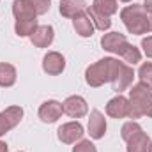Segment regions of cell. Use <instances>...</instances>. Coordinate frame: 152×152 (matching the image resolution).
Returning <instances> with one entry per match:
<instances>
[{
  "label": "cell",
  "instance_id": "29",
  "mask_svg": "<svg viewBox=\"0 0 152 152\" xmlns=\"http://www.w3.org/2000/svg\"><path fill=\"white\" fill-rule=\"evenodd\" d=\"M0 152H9V147L5 142H0Z\"/></svg>",
  "mask_w": 152,
  "mask_h": 152
},
{
  "label": "cell",
  "instance_id": "20",
  "mask_svg": "<svg viewBox=\"0 0 152 152\" xmlns=\"http://www.w3.org/2000/svg\"><path fill=\"white\" fill-rule=\"evenodd\" d=\"M118 57H120L126 64H129V66H134V64H138V62L142 60L140 50H138L136 46H133L131 42H127V44L122 48V51L118 53Z\"/></svg>",
  "mask_w": 152,
  "mask_h": 152
},
{
  "label": "cell",
  "instance_id": "22",
  "mask_svg": "<svg viewBox=\"0 0 152 152\" xmlns=\"http://www.w3.org/2000/svg\"><path fill=\"white\" fill-rule=\"evenodd\" d=\"M140 131H143L142 126H140L136 120H129V122H126V124L122 126V129H120V136H122L124 142H127L129 138H133V136L138 134Z\"/></svg>",
  "mask_w": 152,
  "mask_h": 152
},
{
  "label": "cell",
  "instance_id": "9",
  "mask_svg": "<svg viewBox=\"0 0 152 152\" xmlns=\"http://www.w3.org/2000/svg\"><path fill=\"white\" fill-rule=\"evenodd\" d=\"M88 134L92 140H101L106 133V118L99 110H92L88 117Z\"/></svg>",
  "mask_w": 152,
  "mask_h": 152
},
{
  "label": "cell",
  "instance_id": "24",
  "mask_svg": "<svg viewBox=\"0 0 152 152\" xmlns=\"http://www.w3.org/2000/svg\"><path fill=\"white\" fill-rule=\"evenodd\" d=\"M73 152H97V149L90 140H80L73 147Z\"/></svg>",
  "mask_w": 152,
  "mask_h": 152
},
{
  "label": "cell",
  "instance_id": "5",
  "mask_svg": "<svg viewBox=\"0 0 152 152\" xmlns=\"http://www.w3.org/2000/svg\"><path fill=\"white\" fill-rule=\"evenodd\" d=\"M83 126L76 120V122H66V124H62L60 127H58V131H57V136H58V140L62 142V143H66V145H73L76 142H80L81 138H83Z\"/></svg>",
  "mask_w": 152,
  "mask_h": 152
},
{
  "label": "cell",
  "instance_id": "4",
  "mask_svg": "<svg viewBox=\"0 0 152 152\" xmlns=\"http://www.w3.org/2000/svg\"><path fill=\"white\" fill-rule=\"evenodd\" d=\"M133 78H134V71H133V67L129 64L118 62V60L115 62L113 76H112L110 83H112V88H113L117 94L127 90L131 87V83H133Z\"/></svg>",
  "mask_w": 152,
  "mask_h": 152
},
{
  "label": "cell",
  "instance_id": "6",
  "mask_svg": "<svg viewBox=\"0 0 152 152\" xmlns=\"http://www.w3.org/2000/svg\"><path fill=\"white\" fill-rule=\"evenodd\" d=\"M64 69H66V58H64L62 53H58V51H48L42 57V71L46 75H51V76L62 75Z\"/></svg>",
  "mask_w": 152,
  "mask_h": 152
},
{
  "label": "cell",
  "instance_id": "8",
  "mask_svg": "<svg viewBox=\"0 0 152 152\" xmlns=\"http://www.w3.org/2000/svg\"><path fill=\"white\" fill-rule=\"evenodd\" d=\"M39 118L46 124H53L57 122L62 113H64V108H62V103L55 101V99H50V101H44L41 106H39Z\"/></svg>",
  "mask_w": 152,
  "mask_h": 152
},
{
  "label": "cell",
  "instance_id": "1",
  "mask_svg": "<svg viewBox=\"0 0 152 152\" xmlns=\"http://www.w3.org/2000/svg\"><path fill=\"white\" fill-rule=\"evenodd\" d=\"M152 117V90L142 81L133 85L129 90V118Z\"/></svg>",
  "mask_w": 152,
  "mask_h": 152
},
{
  "label": "cell",
  "instance_id": "3",
  "mask_svg": "<svg viewBox=\"0 0 152 152\" xmlns=\"http://www.w3.org/2000/svg\"><path fill=\"white\" fill-rule=\"evenodd\" d=\"M115 62L117 58L112 57H106V58H101L97 62H94L92 66H88L85 69V81L88 87H101L104 83H108L113 76V69H115Z\"/></svg>",
  "mask_w": 152,
  "mask_h": 152
},
{
  "label": "cell",
  "instance_id": "12",
  "mask_svg": "<svg viewBox=\"0 0 152 152\" xmlns=\"http://www.w3.org/2000/svg\"><path fill=\"white\" fill-rule=\"evenodd\" d=\"M55 39V30L51 25H39L30 36V42L36 48H48Z\"/></svg>",
  "mask_w": 152,
  "mask_h": 152
},
{
  "label": "cell",
  "instance_id": "17",
  "mask_svg": "<svg viewBox=\"0 0 152 152\" xmlns=\"http://www.w3.org/2000/svg\"><path fill=\"white\" fill-rule=\"evenodd\" d=\"M37 27H39L37 18H34V20H16L14 21V32H16L18 37H30Z\"/></svg>",
  "mask_w": 152,
  "mask_h": 152
},
{
  "label": "cell",
  "instance_id": "28",
  "mask_svg": "<svg viewBox=\"0 0 152 152\" xmlns=\"http://www.w3.org/2000/svg\"><path fill=\"white\" fill-rule=\"evenodd\" d=\"M143 7H145L147 12H152V0H145L143 2Z\"/></svg>",
  "mask_w": 152,
  "mask_h": 152
},
{
  "label": "cell",
  "instance_id": "16",
  "mask_svg": "<svg viewBox=\"0 0 152 152\" xmlns=\"http://www.w3.org/2000/svg\"><path fill=\"white\" fill-rule=\"evenodd\" d=\"M151 138L147 133L140 131L138 134H134L133 138H129L126 143H127V152H149V147H151Z\"/></svg>",
  "mask_w": 152,
  "mask_h": 152
},
{
  "label": "cell",
  "instance_id": "13",
  "mask_svg": "<svg viewBox=\"0 0 152 152\" xmlns=\"http://www.w3.org/2000/svg\"><path fill=\"white\" fill-rule=\"evenodd\" d=\"M58 11L64 18H76L78 14L87 11V2L85 0H60Z\"/></svg>",
  "mask_w": 152,
  "mask_h": 152
},
{
  "label": "cell",
  "instance_id": "33",
  "mask_svg": "<svg viewBox=\"0 0 152 152\" xmlns=\"http://www.w3.org/2000/svg\"><path fill=\"white\" fill-rule=\"evenodd\" d=\"M18 152H21V151H18Z\"/></svg>",
  "mask_w": 152,
  "mask_h": 152
},
{
  "label": "cell",
  "instance_id": "11",
  "mask_svg": "<svg viewBox=\"0 0 152 152\" xmlns=\"http://www.w3.org/2000/svg\"><path fill=\"white\" fill-rule=\"evenodd\" d=\"M106 113L112 118H126L129 117V99L124 96H115L106 104Z\"/></svg>",
  "mask_w": 152,
  "mask_h": 152
},
{
  "label": "cell",
  "instance_id": "25",
  "mask_svg": "<svg viewBox=\"0 0 152 152\" xmlns=\"http://www.w3.org/2000/svg\"><path fill=\"white\" fill-rule=\"evenodd\" d=\"M28 2L34 5L37 14H46L51 7V0H28Z\"/></svg>",
  "mask_w": 152,
  "mask_h": 152
},
{
  "label": "cell",
  "instance_id": "27",
  "mask_svg": "<svg viewBox=\"0 0 152 152\" xmlns=\"http://www.w3.org/2000/svg\"><path fill=\"white\" fill-rule=\"evenodd\" d=\"M142 48H143V53H145L149 58H152V36L142 39Z\"/></svg>",
  "mask_w": 152,
  "mask_h": 152
},
{
  "label": "cell",
  "instance_id": "32",
  "mask_svg": "<svg viewBox=\"0 0 152 152\" xmlns=\"http://www.w3.org/2000/svg\"><path fill=\"white\" fill-rule=\"evenodd\" d=\"M120 2H131V0H120Z\"/></svg>",
  "mask_w": 152,
  "mask_h": 152
},
{
  "label": "cell",
  "instance_id": "31",
  "mask_svg": "<svg viewBox=\"0 0 152 152\" xmlns=\"http://www.w3.org/2000/svg\"><path fill=\"white\" fill-rule=\"evenodd\" d=\"M149 152H152V142H151V147H149Z\"/></svg>",
  "mask_w": 152,
  "mask_h": 152
},
{
  "label": "cell",
  "instance_id": "21",
  "mask_svg": "<svg viewBox=\"0 0 152 152\" xmlns=\"http://www.w3.org/2000/svg\"><path fill=\"white\" fill-rule=\"evenodd\" d=\"M90 7H94L96 11H99L101 14L110 18L112 14H115L118 11V2L117 0H94Z\"/></svg>",
  "mask_w": 152,
  "mask_h": 152
},
{
  "label": "cell",
  "instance_id": "30",
  "mask_svg": "<svg viewBox=\"0 0 152 152\" xmlns=\"http://www.w3.org/2000/svg\"><path fill=\"white\" fill-rule=\"evenodd\" d=\"M149 14V32H152V12H147Z\"/></svg>",
  "mask_w": 152,
  "mask_h": 152
},
{
  "label": "cell",
  "instance_id": "15",
  "mask_svg": "<svg viewBox=\"0 0 152 152\" xmlns=\"http://www.w3.org/2000/svg\"><path fill=\"white\" fill-rule=\"evenodd\" d=\"M12 14L16 20H34L37 12L28 0H14L12 2Z\"/></svg>",
  "mask_w": 152,
  "mask_h": 152
},
{
  "label": "cell",
  "instance_id": "10",
  "mask_svg": "<svg viewBox=\"0 0 152 152\" xmlns=\"http://www.w3.org/2000/svg\"><path fill=\"white\" fill-rule=\"evenodd\" d=\"M129 41L127 37L124 36V34H120V32H108V34H104L103 37H101V46H103V50L104 51H110V53H120L122 51V48L127 44Z\"/></svg>",
  "mask_w": 152,
  "mask_h": 152
},
{
  "label": "cell",
  "instance_id": "19",
  "mask_svg": "<svg viewBox=\"0 0 152 152\" xmlns=\"http://www.w3.org/2000/svg\"><path fill=\"white\" fill-rule=\"evenodd\" d=\"M16 67L12 64H0V87H12L16 83Z\"/></svg>",
  "mask_w": 152,
  "mask_h": 152
},
{
  "label": "cell",
  "instance_id": "23",
  "mask_svg": "<svg viewBox=\"0 0 152 152\" xmlns=\"http://www.w3.org/2000/svg\"><path fill=\"white\" fill-rule=\"evenodd\" d=\"M138 78L143 85H147L152 90V62H143L138 69Z\"/></svg>",
  "mask_w": 152,
  "mask_h": 152
},
{
  "label": "cell",
  "instance_id": "2",
  "mask_svg": "<svg viewBox=\"0 0 152 152\" xmlns=\"http://www.w3.org/2000/svg\"><path fill=\"white\" fill-rule=\"evenodd\" d=\"M120 20L126 25L129 34L142 36V34L149 32V14H147L145 7L140 4H133V5L124 7L120 11Z\"/></svg>",
  "mask_w": 152,
  "mask_h": 152
},
{
  "label": "cell",
  "instance_id": "26",
  "mask_svg": "<svg viewBox=\"0 0 152 152\" xmlns=\"http://www.w3.org/2000/svg\"><path fill=\"white\" fill-rule=\"evenodd\" d=\"M11 129H14L12 124L7 120V117L4 115V112H0V136H4L5 133H9Z\"/></svg>",
  "mask_w": 152,
  "mask_h": 152
},
{
  "label": "cell",
  "instance_id": "7",
  "mask_svg": "<svg viewBox=\"0 0 152 152\" xmlns=\"http://www.w3.org/2000/svg\"><path fill=\"white\" fill-rule=\"evenodd\" d=\"M62 108H64V113L73 118H81L88 113V104L81 96H69L62 103Z\"/></svg>",
  "mask_w": 152,
  "mask_h": 152
},
{
  "label": "cell",
  "instance_id": "14",
  "mask_svg": "<svg viewBox=\"0 0 152 152\" xmlns=\"http://www.w3.org/2000/svg\"><path fill=\"white\" fill-rule=\"evenodd\" d=\"M73 27H75L76 34L80 37H90L96 30V27H94V23H92V20L87 12H81L76 18H73Z\"/></svg>",
  "mask_w": 152,
  "mask_h": 152
},
{
  "label": "cell",
  "instance_id": "18",
  "mask_svg": "<svg viewBox=\"0 0 152 152\" xmlns=\"http://www.w3.org/2000/svg\"><path fill=\"white\" fill-rule=\"evenodd\" d=\"M85 12L90 16L92 23H94V27H96L97 30H101V32L110 30V27H112V20H110L108 16L101 14V12H99V11H96L94 7H87V11H85Z\"/></svg>",
  "mask_w": 152,
  "mask_h": 152
}]
</instances>
